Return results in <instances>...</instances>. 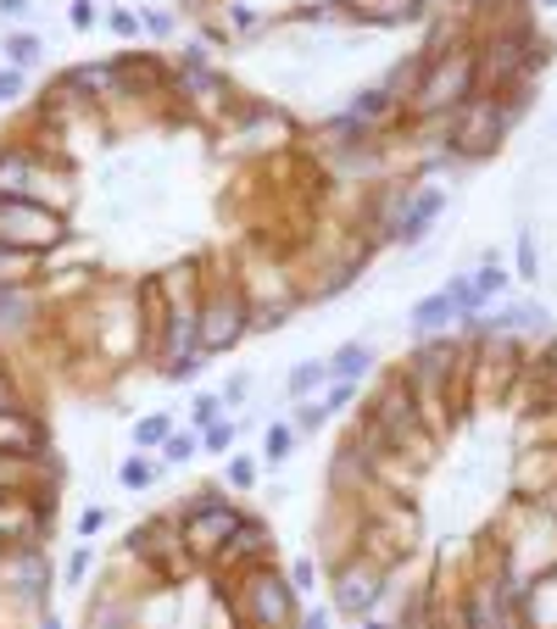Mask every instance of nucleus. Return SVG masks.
<instances>
[{"label":"nucleus","instance_id":"nucleus-1","mask_svg":"<svg viewBox=\"0 0 557 629\" xmlns=\"http://www.w3.org/2000/svg\"><path fill=\"white\" fill-rule=\"evenodd\" d=\"M62 240V212H46L40 201H18V196H0V246L12 251H46Z\"/></svg>","mask_w":557,"mask_h":629},{"label":"nucleus","instance_id":"nucleus-2","mask_svg":"<svg viewBox=\"0 0 557 629\" xmlns=\"http://www.w3.org/2000/svg\"><path fill=\"white\" fill-rule=\"evenodd\" d=\"M479 96V68L468 51H451L424 84H418V112H440V107H462Z\"/></svg>","mask_w":557,"mask_h":629},{"label":"nucleus","instance_id":"nucleus-3","mask_svg":"<svg viewBox=\"0 0 557 629\" xmlns=\"http://www.w3.org/2000/svg\"><path fill=\"white\" fill-rule=\"evenodd\" d=\"M501 129H507V107H496V101L474 96V101H462L451 140H457V151H490V146L501 140Z\"/></svg>","mask_w":557,"mask_h":629},{"label":"nucleus","instance_id":"nucleus-4","mask_svg":"<svg viewBox=\"0 0 557 629\" xmlns=\"http://www.w3.org/2000/svg\"><path fill=\"white\" fill-rule=\"evenodd\" d=\"M474 68H479V90H501L507 79H518L529 68V40L524 34H501V40H490L474 57Z\"/></svg>","mask_w":557,"mask_h":629},{"label":"nucleus","instance_id":"nucleus-5","mask_svg":"<svg viewBox=\"0 0 557 629\" xmlns=\"http://www.w3.org/2000/svg\"><path fill=\"white\" fill-rule=\"evenodd\" d=\"M240 329H246V301H240L235 290H223V296H212V301L201 307V346H207V351L235 346Z\"/></svg>","mask_w":557,"mask_h":629},{"label":"nucleus","instance_id":"nucleus-6","mask_svg":"<svg viewBox=\"0 0 557 629\" xmlns=\"http://www.w3.org/2000/svg\"><path fill=\"white\" fill-rule=\"evenodd\" d=\"M246 612H251V623H273V629H285L290 623V590L273 579V573H251L246 579Z\"/></svg>","mask_w":557,"mask_h":629},{"label":"nucleus","instance_id":"nucleus-7","mask_svg":"<svg viewBox=\"0 0 557 629\" xmlns=\"http://www.w3.org/2000/svg\"><path fill=\"white\" fill-rule=\"evenodd\" d=\"M374 596H379V568H374V562H351V568H340L335 601H340L346 612H368Z\"/></svg>","mask_w":557,"mask_h":629},{"label":"nucleus","instance_id":"nucleus-8","mask_svg":"<svg viewBox=\"0 0 557 629\" xmlns=\"http://www.w3.org/2000/svg\"><path fill=\"white\" fill-rule=\"evenodd\" d=\"M229 529H240V523H235V512H229V507H218V501H201V512L190 518V551H212Z\"/></svg>","mask_w":557,"mask_h":629},{"label":"nucleus","instance_id":"nucleus-9","mask_svg":"<svg viewBox=\"0 0 557 629\" xmlns=\"http://www.w3.org/2000/svg\"><path fill=\"white\" fill-rule=\"evenodd\" d=\"M524 629H557V573L535 579L524 596Z\"/></svg>","mask_w":557,"mask_h":629},{"label":"nucleus","instance_id":"nucleus-10","mask_svg":"<svg viewBox=\"0 0 557 629\" xmlns=\"http://www.w3.org/2000/svg\"><path fill=\"white\" fill-rule=\"evenodd\" d=\"M379 423L390 429L396 446H401V435H418V423H412V390L407 385H396V390L379 396Z\"/></svg>","mask_w":557,"mask_h":629},{"label":"nucleus","instance_id":"nucleus-11","mask_svg":"<svg viewBox=\"0 0 557 629\" xmlns=\"http://www.w3.org/2000/svg\"><path fill=\"white\" fill-rule=\"evenodd\" d=\"M40 446V423L23 412H0V451H34Z\"/></svg>","mask_w":557,"mask_h":629},{"label":"nucleus","instance_id":"nucleus-12","mask_svg":"<svg viewBox=\"0 0 557 629\" xmlns=\"http://www.w3.org/2000/svg\"><path fill=\"white\" fill-rule=\"evenodd\" d=\"M357 12L368 23H412L418 18V0H357Z\"/></svg>","mask_w":557,"mask_h":629},{"label":"nucleus","instance_id":"nucleus-13","mask_svg":"<svg viewBox=\"0 0 557 629\" xmlns=\"http://www.w3.org/2000/svg\"><path fill=\"white\" fill-rule=\"evenodd\" d=\"M435 212H440V196L429 190V196H418V201H412V212L401 218V229H396V234H401V240H418V234H424V223H429Z\"/></svg>","mask_w":557,"mask_h":629},{"label":"nucleus","instance_id":"nucleus-14","mask_svg":"<svg viewBox=\"0 0 557 629\" xmlns=\"http://www.w3.org/2000/svg\"><path fill=\"white\" fill-rule=\"evenodd\" d=\"M23 273H29V257L12 251V246H0V284H18Z\"/></svg>","mask_w":557,"mask_h":629},{"label":"nucleus","instance_id":"nucleus-15","mask_svg":"<svg viewBox=\"0 0 557 629\" xmlns=\"http://www.w3.org/2000/svg\"><path fill=\"white\" fill-rule=\"evenodd\" d=\"M501 284H507V273H501V268H496V262H485V268H479V279H474V296H479V301H485V296H496V290H501Z\"/></svg>","mask_w":557,"mask_h":629},{"label":"nucleus","instance_id":"nucleus-16","mask_svg":"<svg viewBox=\"0 0 557 629\" xmlns=\"http://www.w3.org/2000/svg\"><path fill=\"white\" fill-rule=\"evenodd\" d=\"M362 362H368V351H362V346H346V351L335 357V373L351 379V373H362Z\"/></svg>","mask_w":557,"mask_h":629},{"label":"nucleus","instance_id":"nucleus-17","mask_svg":"<svg viewBox=\"0 0 557 629\" xmlns=\"http://www.w3.org/2000/svg\"><path fill=\"white\" fill-rule=\"evenodd\" d=\"M518 279H535V240L518 234Z\"/></svg>","mask_w":557,"mask_h":629},{"label":"nucleus","instance_id":"nucleus-18","mask_svg":"<svg viewBox=\"0 0 557 629\" xmlns=\"http://www.w3.org/2000/svg\"><path fill=\"white\" fill-rule=\"evenodd\" d=\"M7 51H12V62H34V51H40V46H34L29 34H18V40H12Z\"/></svg>","mask_w":557,"mask_h":629},{"label":"nucleus","instance_id":"nucleus-19","mask_svg":"<svg viewBox=\"0 0 557 629\" xmlns=\"http://www.w3.org/2000/svg\"><path fill=\"white\" fill-rule=\"evenodd\" d=\"M318 379H324L318 362H312V368H296V373H290V390H307V385H318Z\"/></svg>","mask_w":557,"mask_h":629},{"label":"nucleus","instance_id":"nucleus-20","mask_svg":"<svg viewBox=\"0 0 557 629\" xmlns=\"http://www.w3.org/2000/svg\"><path fill=\"white\" fill-rule=\"evenodd\" d=\"M285 446H290V435H285V429H268V457H273V462L285 457Z\"/></svg>","mask_w":557,"mask_h":629},{"label":"nucleus","instance_id":"nucleus-21","mask_svg":"<svg viewBox=\"0 0 557 629\" xmlns=\"http://www.w3.org/2000/svg\"><path fill=\"white\" fill-rule=\"evenodd\" d=\"M146 479H151L146 462H129V468H123V485H146Z\"/></svg>","mask_w":557,"mask_h":629},{"label":"nucleus","instance_id":"nucleus-22","mask_svg":"<svg viewBox=\"0 0 557 629\" xmlns=\"http://www.w3.org/2000/svg\"><path fill=\"white\" fill-rule=\"evenodd\" d=\"M18 90H23V79H18V73H0V101H12Z\"/></svg>","mask_w":557,"mask_h":629},{"label":"nucleus","instance_id":"nucleus-23","mask_svg":"<svg viewBox=\"0 0 557 629\" xmlns=\"http://www.w3.org/2000/svg\"><path fill=\"white\" fill-rule=\"evenodd\" d=\"M0 412H18V396H12V385L0 379Z\"/></svg>","mask_w":557,"mask_h":629},{"label":"nucleus","instance_id":"nucleus-24","mask_svg":"<svg viewBox=\"0 0 557 629\" xmlns=\"http://www.w3.org/2000/svg\"><path fill=\"white\" fill-rule=\"evenodd\" d=\"M0 12H23V0H0Z\"/></svg>","mask_w":557,"mask_h":629},{"label":"nucleus","instance_id":"nucleus-25","mask_svg":"<svg viewBox=\"0 0 557 629\" xmlns=\"http://www.w3.org/2000/svg\"><path fill=\"white\" fill-rule=\"evenodd\" d=\"M307 629H324V618H318V612H312V618H307Z\"/></svg>","mask_w":557,"mask_h":629},{"label":"nucleus","instance_id":"nucleus-26","mask_svg":"<svg viewBox=\"0 0 557 629\" xmlns=\"http://www.w3.org/2000/svg\"><path fill=\"white\" fill-rule=\"evenodd\" d=\"M546 7H557V0H546Z\"/></svg>","mask_w":557,"mask_h":629}]
</instances>
